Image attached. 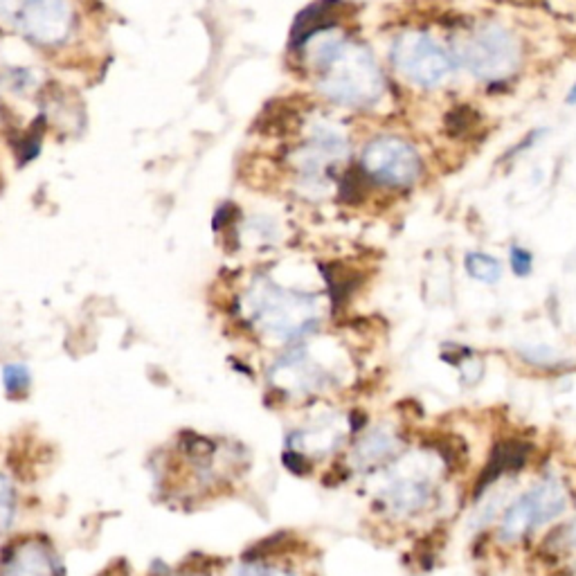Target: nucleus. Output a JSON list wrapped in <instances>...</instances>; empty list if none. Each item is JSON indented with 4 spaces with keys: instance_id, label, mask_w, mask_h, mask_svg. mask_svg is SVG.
<instances>
[{
    "instance_id": "obj_6",
    "label": "nucleus",
    "mask_w": 576,
    "mask_h": 576,
    "mask_svg": "<svg viewBox=\"0 0 576 576\" xmlns=\"http://www.w3.org/2000/svg\"><path fill=\"white\" fill-rule=\"evenodd\" d=\"M567 493L561 480L554 475L545 477L543 482L536 484L527 493L511 502L509 509L505 511L498 527V536L502 543H518V540L527 539L534 530H539L540 524L552 523L554 518L567 509Z\"/></svg>"
},
{
    "instance_id": "obj_8",
    "label": "nucleus",
    "mask_w": 576,
    "mask_h": 576,
    "mask_svg": "<svg viewBox=\"0 0 576 576\" xmlns=\"http://www.w3.org/2000/svg\"><path fill=\"white\" fill-rule=\"evenodd\" d=\"M531 453V444L520 440H502L493 446L491 457H489L487 466L480 473V480L475 482V491L473 496L482 498L493 484L500 480L505 473H518L527 464V457Z\"/></svg>"
},
{
    "instance_id": "obj_14",
    "label": "nucleus",
    "mask_w": 576,
    "mask_h": 576,
    "mask_svg": "<svg viewBox=\"0 0 576 576\" xmlns=\"http://www.w3.org/2000/svg\"><path fill=\"white\" fill-rule=\"evenodd\" d=\"M3 383H5V390L7 394H12V399H23L28 394L32 376H29L25 365H7L5 372H3Z\"/></svg>"
},
{
    "instance_id": "obj_5",
    "label": "nucleus",
    "mask_w": 576,
    "mask_h": 576,
    "mask_svg": "<svg viewBox=\"0 0 576 576\" xmlns=\"http://www.w3.org/2000/svg\"><path fill=\"white\" fill-rule=\"evenodd\" d=\"M358 169L369 185L383 189H410L424 176V160L406 137L376 136L363 147Z\"/></svg>"
},
{
    "instance_id": "obj_11",
    "label": "nucleus",
    "mask_w": 576,
    "mask_h": 576,
    "mask_svg": "<svg viewBox=\"0 0 576 576\" xmlns=\"http://www.w3.org/2000/svg\"><path fill=\"white\" fill-rule=\"evenodd\" d=\"M3 576H53V561L38 545H23Z\"/></svg>"
},
{
    "instance_id": "obj_18",
    "label": "nucleus",
    "mask_w": 576,
    "mask_h": 576,
    "mask_svg": "<svg viewBox=\"0 0 576 576\" xmlns=\"http://www.w3.org/2000/svg\"><path fill=\"white\" fill-rule=\"evenodd\" d=\"M520 356H523L527 363L539 365V367H554V365L561 363V358L556 356V351H554L552 347H545V345L523 347V350H520Z\"/></svg>"
},
{
    "instance_id": "obj_12",
    "label": "nucleus",
    "mask_w": 576,
    "mask_h": 576,
    "mask_svg": "<svg viewBox=\"0 0 576 576\" xmlns=\"http://www.w3.org/2000/svg\"><path fill=\"white\" fill-rule=\"evenodd\" d=\"M464 270L468 273V277L475 279L480 284L493 286L502 279V264L493 255L482 251H471L464 257Z\"/></svg>"
},
{
    "instance_id": "obj_16",
    "label": "nucleus",
    "mask_w": 576,
    "mask_h": 576,
    "mask_svg": "<svg viewBox=\"0 0 576 576\" xmlns=\"http://www.w3.org/2000/svg\"><path fill=\"white\" fill-rule=\"evenodd\" d=\"M509 266H511V273H514L515 277L527 279L531 273H534V255H531L524 246L514 243V246L509 248Z\"/></svg>"
},
{
    "instance_id": "obj_15",
    "label": "nucleus",
    "mask_w": 576,
    "mask_h": 576,
    "mask_svg": "<svg viewBox=\"0 0 576 576\" xmlns=\"http://www.w3.org/2000/svg\"><path fill=\"white\" fill-rule=\"evenodd\" d=\"M480 122V115L475 111H471L468 106H457V109L450 111L446 115V131L450 136H466V133L473 131V127Z\"/></svg>"
},
{
    "instance_id": "obj_4",
    "label": "nucleus",
    "mask_w": 576,
    "mask_h": 576,
    "mask_svg": "<svg viewBox=\"0 0 576 576\" xmlns=\"http://www.w3.org/2000/svg\"><path fill=\"white\" fill-rule=\"evenodd\" d=\"M390 62L399 75L424 90H435L450 79L455 59L440 41L425 29H406L390 50Z\"/></svg>"
},
{
    "instance_id": "obj_3",
    "label": "nucleus",
    "mask_w": 576,
    "mask_h": 576,
    "mask_svg": "<svg viewBox=\"0 0 576 576\" xmlns=\"http://www.w3.org/2000/svg\"><path fill=\"white\" fill-rule=\"evenodd\" d=\"M455 63H462L482 84H505L523 66V43L509 28L498 23L480 25L450 50Z\"/></svg>"
},
{
    "instance_id": "obj_22",
    "label": "nucleus",
    "mask_w": 576,
    "mask_h": 576,
    "mask_svg": "<svg viewBox=\"0 0 576 576\" xmlns=\"http://www.w3.org/2000/svg\"><path fill=\"white\" fill-rule=\"evenodd\" d=\"M236 576H288V574H284V572H279V570H273V567L246 565L236 572Z\"/></svg>"
},
{
    "instance_id": "obj_10",
    "label": "nucleus",
    "mask_w": 576,
    "mask_h": 576,
    "mask_svg": "<svg viewBox=\"0 0 576 576\" xmlns=\"http://www.w3.org/2000/svg\"><path fill=\"white\" fill-rule=\"evenodd\" d=\"M432 489L424 480H397L385 491V506L397 515L419 514L430 502Z\"/></svg>"
},
{
    "instance_id": "obj_25",
    "label": "nucleus",
    "mask_w": 576,
    "mask_h": 576,
    "mask_svg": "<svg viewBox=\"0 0 576 576\" xmlns=\"http://www.w3.org/2000/svg\"><path fill=\"white\" fill-rule=\"evenodd\" d=\"M192 576H194V574H192Z\"/></svg>"
},
{
    "instance_id": "obj_2",
    "label": "nucleus",
    "mask_w": 576,
    "mask_h": 576,
    "mask_svg": "<svg viewBox=\"0 0 576 576\" xmlns=\"http://www.w3.org/2000/svg\"><path fill=\"white\" fill-rule=\"evenodd\" d=\"M248 320L259 333L282 342L302 341L320 326L322 309L316 295L293 291L270 277H259L248 291Z\"/></svg>"
},
{
    "instance_id": "obj_23",
    "label": "nucleus",
    "mask_w": 576,
    "mask_h": 576,
    "mask_svg": "<svg viewBox=\"0 0 576 576\" xmlns=\"http://www.w3.org/2000/svg\"><path fill=\"white\" fill-rule=\"evenodd\" d=\"M100 576H128V565L124 561H115L113 565L106 567Z\"/></svg>"
},
{
    "instance_id": "obj_9",
    "label": "nucleus",
    "mask_w": 576,
    "mask_h": 576,
    "mask_svg": "<svg viewBox=\"0 0 576 576\" xmlns=\"http://www.w3.org/2000/svg\"><path fill=\"white\" fill-rule=\"evenodd\" d=\"M399 453H401V441H399V437L394 435V432H390V430L376 428L372 430V432H367V435L356 444L351 459H354L356 466L374 468L378 466V464H385L390 462V459H394Z\"/></svg>"
},
{
    "instance_id": "obj_7",
    "label": "nucleus",
    "mask_w": 576,
    "mask_h": 576,
    "mask_svg": "<svg viewBox=\"0 0 576 576\" xmlns=\"http://www.w3.org/2000/svg\"><path fill=\"white\" fill-rule=\"evenodd\" d=\"M21 28L38 41H53L66 29V0H21V10L12 12Z\"/></svg>"
},
{
    "instance_id": "obj_17",
    "label": "nucleus",
    "mask_w": 576,
    "mask_h": 576,
    "mask_svg": "<svg viewBox=\"0 0 576 576\" xmlns=\"http://www.w3.org/2000/svg\"><path fill=\"white\" fill-rule=\"evenodd\" d=\"M16 511V496L14 487L0 475V531H5L14 520Z\"/></svg>"
},
{
    "instance_id": "obj_24",
    "label": "nucleus",
    "mask_w": 576,
    "mask_h": 576,
    "mask_svg": "<svg viewBox=\"0 0 576 576\" xmlns=\"http://www.w3.org/2000/svg\"><path fill=\"white\" fill-rule=\"evenodd\" d=\"M567 102H570V104H576V81L570 88V93H567Z\"/></svg>"
},
{
    "instance_id": "obj_1",
    "label": "nucleus",
    "mask_w": 576,
    "mask_h": 576,
    "mask_svg": "<svg viewBox=\"0 0 576 576\" xmlns=\"http://www.w3.org/2000/svg\"><path fill=\"white\" fill-rule=\"evenodd\" d=\"M316 77V90L325 100L347 109H369L383 97L385 75L367 47L354 43L341 28L309 38L298 50Z\"/></svg>"
},
{
    "instance_id": "obj_13",
    "label": "nucleus",
    "mask_w": 576,
    "mask_h": 576,
    "mask_svg": "<svg viewBox=\"0 0 576 576\" xmlns=\"http://www.w3.org/2000/svg\"><path fill=\"white\" fill-rule=\"evenodd\" d=\"M428 446H432V448L440 453V457L446 462V466H450L453 471L462 468L468 459L466 444H464L462 437L457 435H432L428 440Z\"/></svg>"
},
{
    "instance_id": "obj_19",
    "label": "nucleus",
    "mask_w": 576,
    "mask_h": 576,
    "mask_svg": "<svg viewBox=\"0 0 576 576\" xmlns=\"http://www.w3.org/2000/svg\"><path fill=\"white\" fill-rule=\"evenodd\" d=\"M547 547H556V549H576V518L572 523L561 524L552 534L547 536Z\"/></svg>"
},
{
    "instance_id": "obj_21",
    "label": "nucleus",
    "mask_w": 576,
    "mask_h": 576,
    "mask_svg": "<svg viewBox=\"0 0 576 576\" xmlns=\"http://www.w3.org/2000/svg\"><path fill=\"white\" fill-rule=\"evenodd\" d=\"M236 217V208L235 205H221L214 214V230H223V227L232 226Z\"/></svg>"
},
{
    "instance_id": "obj_20",
    "label": "nucleus",
    "mask_w": 576,
    "mask_h": 576,
    "mask_svg": "<svg viewBox=\"0 0 576 576\" xmlns=\"http://www.w3.org/2000/svg\"><path fill=\"white\" fill-rule=\"evenodd\" d=\"M284 464H286V468L291 473H300V475L309 473L307 457H304L302 453H298V450H288L286 448V453H284Z\"/></svg>"
}]
</instances>
